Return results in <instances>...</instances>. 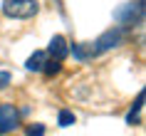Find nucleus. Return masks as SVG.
Wrapping results in <instances>:
<instances>
[{
  "label": "nucleus",
  "instance_id": "12",
  "mask_svg": "<svg viewBox=\"0 0 146 136\" xmlns=\"http://www.w3.org/2000/svg\"><path fill=\"white\" fill-rule=\"evenodd\" d=\"M10 84V72H0V89H5Z\"/></svg>",
  "mask_w": 146,
  "mask_h": 136
},
{
  "label": "nucleus",
  "instance_id": "3",
  "mask_svg": "<svg viewBox=\"0 0 146 136\" xmlns=\"http://www.w3.org/2000/svg\"><path fill=\"white\" fill-rule=\"evenodd\" d=\"M114 17L119 20L121 25H139L141 20H144V3L139 0V3H129V5H124L121 10H116Z\"/></svg>",
  "mask_w": 146,
  "mask_h": 136
},
{
  "label": "nucleus",
  "instance_id": "5",
  "mask_svg": "<svg viewBox=\"0 0 146 136\" xmlns=\"http://www.w3.org/2000/svg\"><path fill=\"white\" fill-rule=\"evenodd\" d=\"M67 52H69V47H67V40L62 37V35H54V37L50 40V45H47V54H50L52 60L62 62L64 57H67Z\"/></svg>",
  "mask_w": 146,
  "mask_h": 136
},
{
  "label": "nucleus",
  "instance_id": "4",
  "mask_svg": "<svg viewBox=\"0 0 146 136\" xmlns=\"http://www.w3.org/2000/svg\"><path fill=\"white\" fill-rule=\"evenodd\" d=\"M20 126V111L15 109V104H0V136L10 134Z\"/></svg>",
  "mask_w": 146,
  "mask_h": 136
},
{
  "label": "nucleus",
  "instance_id": "1",
  "mask_svg": "<svg viewBox=\"0 0 146 136\" xmlns=\"http://www.w3.org/2000/svg\"><path fill=\"white\" fill-rule=\"evenodd\" d=\"M40 10L37 0H3V13L13 20H27L35 17Z\"/></svg>",
  "mask_w": 146,
  "mask_h": 136
},
{
  "label": "nucleus",
  "instance_id": "8",
  "mask_svg": "<svg viewBox=\"0 0 146 136\" xmlns=\"http://www.w3.org/2000/svg\"><path fill=\"white\" fill-rule=\"evenodd\" d=\"M141 106H144V92H139V97H136V104L131 106V111L126 114V124H139V111H141Z\"/></svg>",
  "mask_w": 146,
  "mask_h": 136
},
{
  "label": "nucleus",
  "instance_id": "9",
  "mask_svg": "<svg viewBox=\"0 0 146 136\" xmlns=\"http://www.w3.org/2000/svg\"><path fill=\"white\" fill-rule=\"evenodd\" d=\"M60 69H62V62L52 60V57H50V60H45V64H42V72H45L47 77H54Z\"/></svg>",
  "mask_w": 146,
  "mask_h": 136
},
{
  "label": "nucleus",
  "instance_id": "11",
  "mask_svg": "<svg viewBox=\"0 0 146 136\" xmlns=\"http://www.w3.org/2000/svg\"><path fill=\"white\" fill-rule=\"evenodd\" d=\"M25 131H27V136H45V126H42V124H35V126H27Z\"/></svg>",
  "mask_w": 146,
  "mask_h": 136
},
{
  "label": "nucleus",
  "instance_id": "7",
  "mask_svg": "<svg viewBox=\"0 0 146 136\" xmlns=\"http://www.w3.org/2000/svg\"><path fill=\"white\" fill-rule=\"evenodd\" d=\"M72 54H74V57H77L79 62H84V60H92V57H97V52H94V45H92V42L72 45Z\"/></svg>",
  "mask_w": 146,
  "mask_h": 136
},
{
  "label": "nucleus",
  "instance_id": "6",
  "mask_svg": "<svg viewBox=\"0 0 146 136\" xmlns=\"http://www.w3.org/2000/svg\"><path fill=\"white\" fill-rule=\"evenodd\" d=\"M45 60H47V52H45V50H35V52L27 57V62H25V69H27V72H42Z\"/></svg>",
  "mask_w": 146,
  "mask_h": 136
},
{
  "label": "nucleus",
  "instance_id": "10",
  "mask_svg": "<svg viewBox=\"0 0 146 136\" xmlns=\"http://www.w3.org/2000/svg\"><path fill=\"white\" fill-rule=\"evenodd\" d=\"M74 121H77V119H74V114H72V111H67V109H62V111H60V119H57V124H60L62 129L72 126Z\"/></svg>",
  "mask_w": 146,
  "mask_h": 136
},
{
  "label": "nucleus",
  "instance_id": "2",
  "mask_svg": "<svg viewBox=\"0 0 146 136\" xmlns=\"http://www.w3.org/2000/svg\"><path fill=\"white\" fill-rule=\"evenodd\" d=\"M124 37H126V30H124V27H111V30H107L97 42H92L94 52L102 54V52H107V50H114V47H119L124 42Z\"/></svg>",
  "mask_w": 146,
  "mask_h": 136
}]
</instances>
